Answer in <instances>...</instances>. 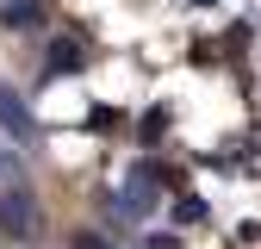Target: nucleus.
Masks as SVG:
<instances>
[{
    "mask_svg": "<svg viewBox=\"0 0 261 249\" xmlns=\"http://www.w3.org/2000/svg\"><path fill=\"white\" fill-rule=\"evenodd\" d=\"M31 231H38L31 187H7V193H0V237H31Z\"/></svg>",
    "mask_w": 261,
    "mask_h": 249,
    "instance_id": "1",
    "label": "nucleus"
},
{
    "mask_svg": "<svg viewBox=\"0 0 261 249\" xmlns=\"http://www.w3.org/2000/svg\"><path fill=\"white\" fill-rule=\"evenodd\" d=\"M0 131L19 137V143H38V118H31V106L19 100V87L0 81Z\"/></svg>",
    "mask_w": 261,
    "mask_h": 249,
    "instance_id": "2",
    "label": "nucleus"
},
{
    "mask_svg": "<svg viewBox=\"0 0 261 249\" xmlns=\"http://www.w3.org/2000/svg\"><path fill=\"white\" fill-rule=\"evenodd\" d=\"M155 193H162V181L149 175V168H130V181H124V212H155Z\"/></svg>",
    "mask_w": 261,
    "mask_h": 249,
    "instance_id": "3",
    "label": "nucleus"
},
{
    "mask_svg": "<svg viewBox=\"0 0 261 249\" xmlns=\"http://www.w3.org/2000/svg\"><path fill=\"white\" fill-rule=\"evenodd\" d=\"M69 69H81V44H75V38H56V44H50V62H44V75H69Z\"/></svg>",
    "mask_w": 261,
    "mask_h": 249,
    "instance_id": "4",
    "label": "nucleus"
},
{
    "mask_svg": "<svg viewBox=\"0 0 261 249\" xmlns=\"http://www.w3.org/2000/svg\"><path fill=\"white\" fill-rule=\"evenodd\" d=\"M44 13V0H19V7H7V25H31Z\"/></svg>",
    "mask_w": 261,
    "mask_h": 249,
    "instance_id": "5",
    "label": "nucleus"
},
{
    "mask_svg": "<svg viewBox=\"0 0 261 249\" xmlns=\"http://www.w3.org/2000/svg\"><path fill=\"white\" fill-rule=\"evenodd\" d=\"M81 249H112V243L106 237H81Z\"/></svg>",
    "mask_w": 261,
    "mask_h": 249,
    "instance_id": "6",
    "label": "nucleus"
},
{
    "mask_svg": "<svg viewBox=\"0 0 261 249\" xmlns=\"http://www.w3.org/2000/svg\"><path fill=\"white\" fill-rule=\"evenodd\" d=\"M7 175H13V156H7V150H0V181H7Z\"/></svg>",
    "mask_w": 261,
    "mask_h": 249,
    "instance_id": "7",
    "label": "nucleus"
},
{
    "mask_svg": "<svg viewBox=\"0 0 261 249\" xmlns=\"http://www.w3.org/2000/svg\"><path fill=\"white\" fill-rule=\"evenodd\" d=\"M193 7H218V0H193Z\"/></svg>",
    "mask_w": 261,
    "mask_h": 249,
    "instance_id": "8",
    "label": "nucleus"
}]
</instances>
